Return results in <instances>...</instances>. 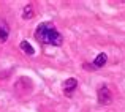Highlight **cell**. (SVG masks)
I'll return each mask as SVG.
<instances>
[{"label":"cell","instance_id":"52a82bcc","mask_svg":"<svg viewBox=\"0 0 125 112\" xmlns=\"http://www.w3.org/2000/svg\"><path fill=\"white\" fill-rule=\"evenodd\" d=\"M24 19H30L33 18V9H32V5H27L24 8V16H22Z\"/></svg>","mask_w":125,"mask_h":112},{"label":"cell","instance_id":"3957f363","mask_svg":"<svg viewBox=\"0 0 125 112\" xmlns=\"http://www.w3.org/2000/svg\"><path fill=\"white\" fill-rule=\"evenodd\" d=\"M76 87H78V81L74 77L67 79V81H65V84H63V93L67 95V96H71V95H73V92L76 90Z\"/></svg>","mask_w":125,"mask_h":112},{"label":"cell","instance_id":"277c9868","mask_svg":"<svg viewBox=\"0 0 125 112\" xmlns=\"http://www.w3.org/2000/svg\"><path fill=\"white\" fill-rule=\"evenodd\" d=\"M106 62H108V55L106 54H98L97 58H95V62H94V68L95 70H97V68H101L103 65H106Z\"/></svg>","mask_w":125,"mask_h":112},{"label":"cell","instance_id":"8992f818","mask_svg":"<svg viewBox=\"0 0 125 112\" xmlns=\"http://www.w3.org/2000/svg\"><path fill=\"white\" fill-rule=\"evenodd\" d=\"M19 47H21V49H22V51H24L27 55H33V54H35V49L32 47V44H30L29 41H21Z\"/></svg>","mask_w":125,"mask_h":112},{"label":"cell","instance_id":"5b68a950","mask_svg":"<svg viewBox=\"0 0 125 112\" xmlns=\"http://www.w3.org/2000/svg\"><path fill=\"white\" fill-rule=\"evenodd\" d=\"M8 35H10V28H8V25H6V22H0V41H6V38H8Z\"/></svg>","mask_w":125,"mask_h":112},{"label":"cell","instance_id":"7a4b0ae2","mask_svg":"<svg viewBox=\"0 0 125 112\" xmlns=\"http://www.w3.org/2000/svg\"><path fill=\"white\" fill-rule=\"evenodd\" d=\"M97 98H98V103L103 104V106H108V104L113 103V96H111V92L106 85H101L97 92Z\"/></svg>","mask_w":125,"mask_h":112},{"label":"cell","instance_id":"6da1fadb","mask_svg":"<svg viewBox=\"0 0 125 112\" xmlns=\"http://www.w3.org/2000/svg\"><path fill=\"white\" fill-rule=\"evenodd\" d=\"M35 38L44 44H52V46H60L63 41V37L55 30L54 24H51V22H43L38 25L37 32H35Z\"/></svg>","mask_w":125,"mask_h":112}]
</instances>
